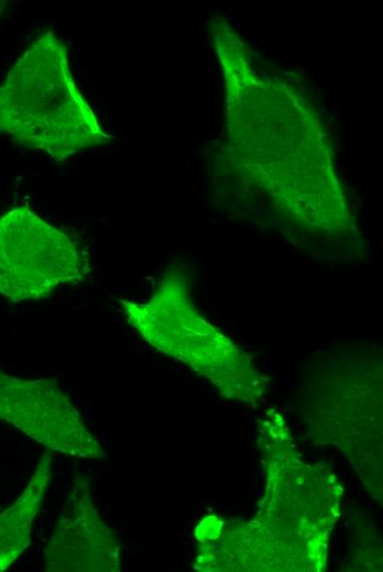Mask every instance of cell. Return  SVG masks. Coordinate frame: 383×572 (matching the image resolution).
I'll return each instance as SVG.
<instances>
[{
	"instance_id": "cell-7",
	"label": "cell",
	"mask_w": 383,
	"mask_h": 572,
	"mask_svg": "<svg viewBox=\"0 0 383 572\" xmlns=\"http://www.w3.org/2000/svg\"><path fill=\"white\" fill-rule=\"evenodd\" d=\"M6 8H7V1L0 0V18L2 16Z\"/></svg>"
},
{
	"instance_id": "cell-5",
	"label": "cell",
	"mask_w": 383,
	"mask_h": 572,
	"mask_svg": "<svg viewBox=\"0 0 383 572\" xmlns=\"http://www.w3.org/2000/svg\"><path fill=\"white\" fill-rule=\"evenodd\" d=\"M121 546L98 513L87 476L79 474L44 550L51 572H118Z\"/></svg>"
},
{
	"instance_id": "cell-6",
	"label": "cell",
	"mask_w": 383,
	"mask_h": 572,
	"mask_svg": "<svg viewBox=\"0 0 383 572\" xmlns=\"http://www.w3.org/2000/svg\"><path fill=\"white\" fill-rule=\"evenodd\" d=\"M52 476V455L44 452L28 485L0 514V572L29 547L33 521Z\"/></svg>"
},
{
	"instance_id": "cell-2",
	"label": "cell",
	"mask_w": 383,
	"mask_h": 572,
	"mask_svg": "<svg viewBox=\"0 0 383 572\" xmlns=\"http://www.w3.org/2000/svg\"><path fill=\"white\" fill-rule=\"evenodd\" d=\"M188 277L174 265L163 271L147 299H119L125 320L150 345L210 381L222 396L256 406L267 391V378L200 314Z\"/></svg>"
},
{
	"instance_id": "cell-3",
	"label": "cell",
	"mask_w": 383,
	"mask_h": 572,
	"mask_svg": "<svg viewBox=\"0 0 383 572\" xmlns=\"http://www.w3.org/2000/svg\"><path fill=\"white\" fill-rule=\"evenodd\" d=\"M91 272L84 245L28 206L0 216V295L11 302L50 297Z\"/></svg>"
},
{
	"instance_id": "cell-1",
	"label": "cell",
	"mask_w": 383,
	"mask_h": 572,
	"mask_svg": "<svg viewBox=\"0 0 383 572\" xmlns=\"http://www.w3.org/2000/svg\"><path fill=\"white\" fill-rule=\"evenodd\" d=\"M0 133L55 161L110 140L74 81L66 45L52 31L35 37L0 84Z\"/></svg>"
},
{
	"instance_id": "cell-4",
	"label": "cell",
	"mask_w": 383,
	"mask_h": 572,
	"mask_svg": "<svg viewBox=\"0 0 383 572\" xmlns=\"http://www.w3.org/2000/svg\"><path fill=\"white\" fill-rule=\"evenodd\" d=\"M0 420L66 455L100 459L105 454L76 406L51 378H19L0 370Z\"/></svg>"
}]
</instances>
